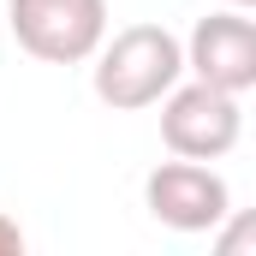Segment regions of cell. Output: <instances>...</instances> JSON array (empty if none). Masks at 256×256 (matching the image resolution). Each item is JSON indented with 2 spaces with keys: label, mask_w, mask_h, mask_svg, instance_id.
<instances>
[{
  "label": "cell",
  "mask_w": 256,
  "mask_h": 256,
  "mask_svg": "<svg viewBox=\"0 0 256 256\" xmlns=\"http://www.w3.org/2000/svg\"><path fill=\"white\" fill-rule=\"evenodd\" d=\"M90 60H96V96L114 114H143L185 78V42L167 24H126L102 36Z\"/></svg>",
  "instance_id": "1"
},
{
  "label": "cell",
  "mask_w": 256,
  "mask_h": 256,
  "mask_svg": "<svg viewBox=\"0 0 256 256\" xmlns=\"http://www.w3.org/2000/svg\"><path fill=\"white\" fill-rule=\"evenodd\" d=\"M155 108H161V143L185 161H220L244 137V96L214 90L202 78H191V84L179 78Z\"/></svg>",
  "instance_id": "2"
},
{
  "label": "cell",
  "mask_w": 256,
  "mask_h": 256,
  "mask_svg": "<svg viewBox=\"0 0 256 256\" xmlns=\"http://www.w3.org/2000/svg\"><path fill=\"white\" fill-rule=\"evenodd\" d=\"M18 48L42 66H84L108 36V0H6Z\"/></svg>",
  "instance_id": "3"
},
{
  "label": "cell",
  "mask_w": 256,
  "mask_h": 256,
  "mask_svg": "<svg viewBox=\"0 0 256 256\" xmlns=\"http://www.w3.org/2000/svg\"><path fill=\"white\" fill-rule=\"evenodd\" d=\"M143 208L161 226H173V232H214L232 214V191H226V179L208 161L173 155V161H161L143 179Z\"/></svg>",
  "instance_id": "4"
},
{
  "label": "cell",
  "mask_w": 256,
  "mask_h": 256,
  "mask_svg": "<svg viewBox=\"0 0 256 256\" xmlns=\"http://www.w3.org/2000/svg\"><path fill=\"white\" fill-rule=\"evenodd\" d=\"M185 72L244 96L256 84V24L244 6H214L208 18H196V30L185 36Z\"/></svg>",
  "instance_id": "5"
},
{
  "label": "cell",
  "mask_w": 256,
  "mask_h": 256,
  "mask_svg": "<svg viewBox=\"0 0 256 256\" xmlns=\"http://www.w3.org/2000/svg\"><path fill=\"white\" fill-rule=\"evenodd\" d=\"M18 250H24V226L12 214H0V256H18Z\"/></svg>",
  "instance_id": "6"
},
{
  "label": "cell",
  "mask_w": 256,
  "mask_h": 256,
  "mask_svg": "<svg viewBox=\"0 0 256 256\" xmlns=\"http://www.w3.org/2000/svg\"><path fill=\"white\" fill-rule=\"evenodd\" d=\"M214 6H250V0H214Z\"/></svg>",
  "instance_id": "7"
}]
</instances>
